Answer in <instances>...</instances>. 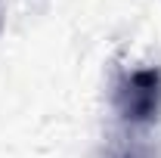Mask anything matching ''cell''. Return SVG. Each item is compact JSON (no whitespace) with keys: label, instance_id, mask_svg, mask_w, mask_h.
Listing matches in <instances>:
<instances>
[{"label":"cell","instance_id":"6da1fadb","mask_svg":"<svg viewBox=\"0 0 161 158\" xmlns=\"http://www.w3.org/2000/svg\"><path fill=\"white\" fill-rule=\"evenodd\" d=\"M112 112L124 143H142V137L161 121V68L121 71L112 84Z\"/></svg>","mask_w":161,"mask_h":158}]
</instances>
